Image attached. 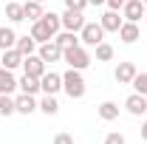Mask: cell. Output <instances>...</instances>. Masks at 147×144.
Wrapping results in <instances>:
<instances>
[{"label": "cell", "instance_id": "obj_1", "mask_svg": "<svg viewBox=\"0 0 147 144\" xmlns=\"http://www.w3.org/2000/svg\"><path fill=\"white\" fill-rule=\"evenodd\" d=\"M62 62L68 65V68H76V71H85L88 65L93 62L91 51L79 42V45H71V48H62Z\"/></svg>", "mask_w": 147, "mask_h": 144}, {"label": "cell", "instance_id": "obj_2", "mask_svg": "<svg viewBox=\"0 0 147 144\" xmlns=\"http://www.w3.org/2000/svg\"><path fill=\"white\" fill-rule=\"evenodd\" d=\"M62 90H65L71 99H82V96H85V76H82V71L68 68V71L62 73Z\"/></svg>", "mask_w": 147, "mask_h": 144}, {"label": "cell", "instance_id": "obj_3", "mask_svg": "<svg viewBox=\"0 0 147 144\" xmlns=\"http://www.w3.org/2000/svg\"><path fill=\"white\" fill-rule=\"evenodd\" d=\"M102 40H105V28H102L99 23H85V26H82V31H79V42H82L85 48H96Z\"/></svg>", "mask_w": 147, "mask_h": 144}, {"label": "cell", "instance_id": "obj_4", "mask_svg": "<svg viewBox=\"0 0 147 144\" xmlns=\"http://www.w3.org/2000/svg\"><path fill=\"white\" fill-rule=\"evenodd\" d=\"M59 17H62V28H65V31H76V34H79L82 26L88 23V20H85V11H74V9H65Z\"/></svg>", "mask_w": 147, "mask_h": 144}, {"label": "cell", "instance_id": "obj_5", "mask_svg": "<svg viewBox=\"0 0 147 144\" xmlns=\"http://www.w3.org/2000/svg\"><path fill=\"white\" fill-rule=\"evenodd\" d=\"M37 54H40V59L48 65V62H62V48L57 45L54 40H48V42H40L37 45Z\"/></svg>", "mask_w": 147, "mask_h": 144}, {"label": "cell", "instance_id": "obj_6", "mask_svg": "<svg viewBox=\"0 0 147 144\" xmlns=\"http://www.w3.org/2000/svg\"><path fill=\"white\" fill-rule=\"evenodd\" d=\"M40 90H42V93H51V96H57V93L62 90V73L45 71L42 76H40Z\"/></svg>", "mask_w": 147, "mask_h": 144}, {"label": "cell", "instance_id": "obj_7", "mask_svg": "<svg viewBox=\"0 0 147 144\" xmlns=\"http://www.w3.org/2000/svg\"><path fill=\"white\" fill-rule=\"evenodd\" d=\"M122 23H125V17H122V11H113V9H108L102 17H99V26L105 28V34H119V28H122Z\"/></svg>", "mask_w": 147, "mask_h": 144}, {"label": "cell", "instance_id": "obj_8", "mask_svg": "<svg viewBox=\"0 0 147 144\" xmlns=\"http://www.w3.org/2000/svg\"><path fill=\"white\" fill-rule=\"evenodd\" d=\"M125 110H127L130 116H144L147 113V96H142V93H130L127 99H125Z\"/></svg>", "mask_w": 147, "mask_h": 144}, {"label": "cell", "instance_id": "obj_9", "mask_svg": "<svg viewBox=\"0 0 147 144\" xmlns=\"http://www.w3.org/2000/svg\"><path fill=\"white\" fill-rule=\"evenodd\" d=\"M136 73H139L136 62H119V65H116V71H113V79H116L119 85H130Z\"/></svg>", "mask_w": 147, "mask_h": 144}, {"label": "cell", "instance_id": "obj_10", "mask_svg": "<svg viewBox=\"0 0 147 144\" xmlns=\"http://www.w3.org/2000/svg\"><path fill=\"white\" fill-rule=\"evenodd\" d=\"M23 73L37 76V79L45 73V62L40 59V54H28V57H23Z\"/></svg>", "mask_w": 147, "mask_h": 144}, {"label": "cell", "instance_id": "obj_11", "mask_svg": "<svg viewBox=\"0 0 147 144\" xmlns=\"http://www.w3.org/2000/svg\"><path fill=\"white\" fill-rule=\"evenodd\" d=\"M14 108H17V113H23V116H31L34 110H40V102H37L31 93H20V96H14Z\"/></svg>", "mask_w": 147, "mask_h": 144}, {"label": "cell", "instance_id": "obj_12", "mask_svg": "<svg viewBox=\"0 0 147 144\" xmlns=\"http://www.w3.org/2000/svg\"><path fill=\"white\" fill-rule=\"evenodd\" d=\"M122 17L130 20V23H139V20L144 17V3H142V0H127V3L122 6Z\"/></svg>", "mask_w": 147, "mask_h": 144}, {"label": "cell", "instance_id": "obj_13", "mask_svg": "<svg viewBox=\"0 0 147 144\" xmlns=\"http://www.w3.org/2000/svg\"><path fill=\"white\" fill-rule=\"evenodd\" d=\"M139 37H142V31H139V23H130V20H125V23H122V28H119V40H122L125 45H133Z\"/></svg>", "mask_w": 147, "mask_h": 144}, {"label": "cell", "instance_id": "obj_14", "mask_svg": "<svg viewBox=\"0 0 147 144\" xmlns=\"http://www.w3.org/2000/svg\"><path fill=\"white\" fill-rule=\"evenodd\" d=\"M0 65L9 68V71H17V68H23V54H20L17 48H9V51L0 54Z\"/></svg>", "mask_w": 147, "mask_h": 144}, {"label": "cell", "instance_id": "obj_15", "mask_svg": "<svg viewBox=\"0 0 147 144\" xmlns=\"http://www.w3.org/2000/svg\"><path fill=\"white\" fill-rule=\"evenodd\" d=\"M28 34L34 37V42H37V45H40V42H48V40H54L51 28H48L42 20H34V23H31V31H28Z\"/></svg>", "mask_w": 147, "mask_h": 144}, {"label": "cell", "instance_id": "obj_16", "mask_svg": "<svg viewBox=\"0 0 147 144\" xmlns=\"http://www.w3.org/2000/svg\"><path fill=\"white\" fill-rule=\"evenodd\" d=\"M14 90H17V76H14V71H9V68L0 65V93H14Z\"/></svg>", "mask_w": 147, "mask_h": 144}, {"label": "cell", "instance_id": "obj_17", "mask_svg": "<svg viewBox=\"0 0 147 144\" xmlns=\"http://www.w3.org/2000/svg\"><path fill=\"white\" fill-rule=\"evenodd\" d=\"M96 113H99L102 122H116V119H119V105L108 99V102H102V105L96 108Z\"/></svg>", "mask_w": 147, "mask_h": 144}, {"label": "cell", "instance_id": "obj_18", "mask_svg": "<svg viewBox=\"0 0 147 144\" xmlns=\"http://www.w3.org/2000/svg\"><path fill=\"white\" fill-rule=\"evenodd\" d=\"M17 88H20V93H31V96H37V93H40V79L23 73V76L17 79Z\"/></svg>", "mask_w": 147, "mask_h": 144}, {"label": "cell", "instance_id": "obj_19", "mask_svg": "<svg viewBox=\"0 0 147 144\" xmlns=\"http://www.w3.org/2000/svg\"><path fill=\"white\" fill-rule=\"evenodd\" d=\"M17 45V34L11 26H0V51H9Z\"/></svg>", "mask_w": 147, "mask_h": 144}, {"label": "cell", "instance_id": "obj_20", "mask_svg": "<svg viewBox=\"0 0 147 144\" xmlns=\"http://www.w3.org/2000/svg\"><path fill=\"white\" fill-rule=\"evenodd\" d=\"M54 42L59 45V48H71V45H79V34L76 31H59V34H54Z\"/></svg>", "mask_w": 147, "mask_h": 144}, {"label": "cell", "instance_id": "obj_21", "mask_svg": "<svg viewBox=\"0 0 147 144\" xmlns=\"http://www.w3.org/2000/svg\"><path fill=\"white\" fill-rule=\"evenodd\" d=\"M6 17H9V23H23L26 20V9H23V3H6Z\"/></svg>", "mask_w": 147, "mask_h": 144}, {"label": "cell", "instance_id": "obj_22", "mask_svg": "<svg viewBox=\"0 0 147 144\" xmlns=\"http://www.w3.org/2000/svg\"><path fill=\"white\" fill-rule=\"evenodd\" d=\"M23 9H26V20H42V14H45V9H42V3H37V0H26L23 3Z\"/></svg>", "mask_w": 147, "mask_h": 144}, {"label": "cell", "instance_id": "obj_23", "mask_svg": "<svg viewBox=\"0 0 147 144\" xmlns=\"http://www.w3.org/2000/svg\"><path fill=\"white\" fill-rule=\"evenodd\" d=\"M14 48H17V51H20L23 57H28V54H37V42H34V37H31V34H26V37H17V45H14Z\"/></svg>", "mask_w": 147, "mask_h": 144}, {"label": "cell", "instance_id": "obj_24", "mask_svg": "<svg viewBox=\"0 0 147 144\" xmlns=\"http://www.w3.org/2000/svg\"><path fill=\"white\" fill-rule=\"evenodd\" d=\"M40 110H42L45 116H57V113H59V102H57V96L45 93V96L40 99Z\"/></svg>", "mask_w": 147, "mask_h": 144}, {"label": "cell", "instance_id": "obj_25", "mask_svg": "<svg viewBox=\"0 0 147 144\" xmlns=\"http://www.w3.org/2000/svg\"><path fill=\"white\" fill-rule=\"evenodd\" d=\"M93 54H96V62H110V59H113V45L102 40V42L93 48Z\"/></svg>", "mask_w": 147, "mask_h": 144}, {"label": "cell", "instance_id": "obj_26", "mask_svg": "<svg viewBox=\"0 0 147 144\" xmlns=\"http://www.w3.org/2000/svg\"><path fill=\"white\" fill-rule=\"evenodd\" d=\"M17 108H14V96L11 93H0V116H14Z\"/></svg>", "mask_w": 147, "mask_h": 144}, {"label": "cell", "instance_id": "obj_27", "mask_svg": "<svg viewBox=\"0 0 147 144\" xmlns=\"http://www.w3.org/2000/svg\"><path fill=\"white\" fill-rule=\"evenodd\" d=\"M42 23L51 28V34H59V31H62V17L54 14V11H45V14H42Z\"/></svg>", "mask_w": 147, "mask_h": 144}, {"label": "cell", "instance_id": "obj_28", "mask_svg": "<svg viewBox=\"0 0 147 144\" xmlns=\"http://www.w3.org/2000/svg\"><path fill=\"white\" fill-rule=\"evenodd\" d=\"M130 85H133V90H136V93L147 96V71H139L136 76H133V82H130Z\"/></svg>", "mask_w": 147, "mask_h": 144}, {"label": "cell", "instance_id": "obj_29", "mask_svg": "<svg viewBox=\"0 0 147 144\" xmlns=\"http://www.w3.org/2000/svg\"><path fill=\"white\" fill-rule=\"evenodd\" d=\"M65 9H74V11H85V9H88V0H65Z\"/></svg>", "mask_w": 147, "mask_h": 144}, {"label": "cell", "instance_id": "obj_30", "mask_svg": "<svg viewBox=\"0 0 147 144\" xmlns=\"http://www.w3.org/2000/svg\"><path fill=\"white\" fill-rule=\"evenodd\" d=\"M105 144H125V136L122 133H108L105 136Z\"/></svg>", "mask_w": 147, "mask_h": 144}, {"label": "cell", "instance_id": "obj_31", "mask_svg": "<svg viewBox=\"0 0 147 144\" xmlns=\"http://www.w3.org/2000/svg\"><path fill=\"white\" fill-rule=\"evenodd\" d=\"M54 144H74V139L68 136V133H57V136H54Z\"/></svg>", "mask_w": 147, "mask_h": 144}, {"label": "cell", "instance_id": "obj_32", "mask_svg": "<svg viewBox=\"0 0 147 144\" xmlns=\"http://www.w3.org/2000/svg\"><path fill=\"white\" fill-rule=\"evenodd\" d=\"M125 3H127V0H108L105 6H108V9H113V11H122V6H125Z\"/></svg>", "mask_w": 147, "mask_h": 144}, {"label": "cell", "instance_id": "obj_33", "mask_svg": "<svg viewBox=\"0 0 147 144\" xmlns=\"http://www.w3.org/2000/svg\"><path fill=\"white\" fill-rule=\"evenodd\" d=\"M108 0H88V6H105Z\"/></svg>", "mask_w": 147, "mask_h": 144}, {"label": "cell", "instance_id": "obj_34", "mask_svg": "<svg viewBox=\"0 0 147 144\" xmlns=\"http://www.w3.org/2000/svg\"><path fill=\"white\" fill-rule=\"evenodd\" d=\"M142 139H144V141H147V122H144V124H142Z\"/></svg>", "mask_w": 147, "mask_h": 144}, {"label": "cell", "instance_id": "obj_35", "mask_svg": "<svg viewBox=\"0 0 147 144\" xmlns=\"http://www.w3.org/2000/svg\"><path fill=\"white\" fill-rule=\"evenodd\" d=\"M37 3H48V0H37Z\"/></svg>", "mask_w": 147, "mask_h": 144}, {"label": "cell", "instance_id": "obj_36", "mask_svg": "<svg viewBox=\"0 0 147 144\" xmlns=\"http://www.w3.org/2000/svg\"><path fill=\"white\" fill-rule=\"evenodd\" d=\"M142 3H144V9H147V0H142Z\"/></svg>", "mask_w": 147, "mask_h": 144}, {"label": "cell", "instance_id": "obj_37", "mask_svg": "<svg viewBox=\"0 0 147 144\" xmlns=\"http://www.w3.org/2000/svg\"><path fill=\"white\" fill-rule=\"evenodd\" d=\"M144 17H147V9H144Z\"/></svg>", "mask_w": 147, "mask_h": 144}]
</instances>
